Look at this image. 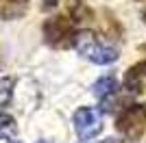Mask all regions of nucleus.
I'll use <instances>...</instances> for the list:
<instances>
[{"mask_svg": "<svg viewBox=\"0 0 146 143\" xmlns=\"http://www.w3.org/2000/svg\"><path fill=\"white\" fill-rule=\"evenodd\" d=\"M18 132V124L11 115H7L0 111V139H11Z\"/></svg>", "mask_w": 146, "mask_h": 143, "instance_id": "1a4fd4ad", "label": "nucleus"}, {"mask_svg": "<svg viewBox=\"0 0 146 143\" xmlns=\"http://www.w3.org/2000/svg\"><path fill=\"white\" fill-rule=\"evenodd\" d=\"M74 22L66 15H55L44 22V39L52 48H68L74 43Z\"/></svg>", "mask_w": 146, "mask_h": 143, "instance_id": "7ed1b4c3", "label": "nucleus"}, {"mask_svg": "<svg viewBox=\"0 0 146 143\" xmlns=\"http://www.w3.org/2000/svg\"><path fill=\"white\" fill-rule=\"evenodd\" d=\"M142 18H144V22H146V7H144V11H142Z\"/></svg>", "mask_w": 146, "mask_h": 143, "instance_id": "f8f14e48", "label": "nucleus"}, {"mask_svg": "<svg viewBox=\"0 0 146 143\" xmlns=\"http://www.w3.org/2000/svg\"><path fill=\"white\" fill-rule=\"evenodd\" d=\"M76 50H79L81 56H85L87 61L96 63V65H107V63H113L118 61V50L111 46H105L100 39H98L96 33L92 30H79L74 35V43Z\"/></svg>", "mask_w": 146, "mask_h": 143, "instance_id": "f257e3e1", "label": "nucleus"}, {"mask_svg": "<svg viewBox=\"0 0 146 143\" xmlns=\"http://www.w3.org/2000/svg\"><path fill=\"white\" fill-rule=\"evenodd\" d=\"M39 143H48V141H39Z\"/></svg>", "mask_w": 146, "mask_h": 143, "instance_id": "2eb2a0df", "label": "nucleus"}, {"mask_svg": "<svg viewBox=\"0 0 146 143\" xmlns=\"http://www.w3.org/2000/svg\"><path fill=\"white\" fill-rule=\"evenodd\" d=\"M94 95L96 98H100V100H107L109 95H113L116 93V89H118V85H116V78L113 76H103L100 80H96L94 83Z\"/></svg>", "mask_w": 146, "mask_h": 143, "instance_id": "6e6552de", "label": "nucleus"}, {"mask_svg": "<svg viewBox=\"0 0 146 143\" xmlns=\"http://www.w3.org/2000/svg\"><path fill=\"white\" fill-rule=\"evenodd\" d=\"M68 13H70V20L74 24H83L92 20V11L85 5V0H68Z\"/></svg>", "mask_w": 146, "mask_h": 143, "instance_id": "0eeeda50", "label": "nucleus"}, {"mask_svg": "<svg viewBox=\"0 0 146 143\" xmlns=\"http://www.w3.org/2000/svg\"><path fill=\"white\" fill-rule=\"evenodd\" d=\"M13 87L15 80L13 78H0V106H7L13 98Z\"/></svg>", "mask_w": 146, "mask_h": 143, "instance_id": "9d476101", "label": "nucleus"}, {"mask_svg": "<svg viewBox=\"0 0 146 143\" xmlns=\"http://www.w3.org/2000/svg\"><path fill=\"white\" fill-rule=\"evenodd\" d=\"M9 143H20V141H9Z\"/></svg>", "mask_w": 146, "mask_h": 143, "instance_id": "4468645a", "label": "nucleus"}, {"mask_svg": "<svg viewBox=\"0 0 146 143\" xmlns=\"http://www.w3.org/2000/svg\"><path fill=\"white\" fill-rule=\"evenodd\" d=\"M103 143H118L116 139H109V141H103Z\"/></svg>", "mask_w": 146, "mask_h": 143, "instance_id": "ddd939ff", "label": "nucleus"}, {"mask_svg": "<svg viewBox=\"0 0 146 143\" xmlns=\"http://www.w3.org/2000/svg\"><path fill=\"white\" fill-rule=\"evenodd\" d=\"M116 128L127 141H140L146 128V104H131L118 115Z\"/></svg>", "mask_w": 146, "mask_h": 143, "instance_id": "f03ea898", "label": "nucleus"}, {"mask_svg": "<svg viewBox=\"0 0 146 143\" xmlns=\"http://www.w3.org/2000/svg\"><path fill=\"white\" fill-rule=\"evenodd\" d=\"M31 0H0V20H18L29 11Z\"/></svg>", "mask_w": 146, "mask_h": 143, "instance_id": "423d86ee", "label": "nucleus"}, {"mask_svg": "<svg viewBox=\"0 0 146 143\" xmlns=\"http://www.w3.org/2000/svg\"><path fill=\"white\" fill-rule=\"evenodd\" d=\"M44 2V9H46V11H50V9H55L57 7V2H59V0H42Z\"/></svg>", "mask_w": 146, "mask_h": 143, "instance_id": "9b49d317", "label": "nucleus"}, {"mask_svg": "<svg viewBox=\"0 0 146 143\" xmlns=\"http://www.w3.org/2000/svg\"><path fill=\"white\" fill-rule=\"evenodd\" d=\"M124 89L135 95L146 93V61H140V63H135L133 67L127 70V74H124Z\"/></svg>", "mask_w": 146, "mask_h": 143, "instance_id": "39448f33", "label": "nucleus"}, {"mask_svg": "<svg viewBox=\"0 0 146 143\" xmlns=\"http://www.w3.org/2000/svg\"><path fill=\"white\" fill-rule=\"evenodd\" d=\"M74 128H76V134L81 141H90L103 132V115L96 108L81 106L74 113Z\"/></svg>", "mask_w": 146, "mask_h": 143, "instance_id": "20e7f679", "label": "nucleus"}]
</instances>
